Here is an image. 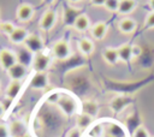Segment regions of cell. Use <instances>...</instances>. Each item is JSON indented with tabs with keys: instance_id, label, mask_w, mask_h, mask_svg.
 I'll return each instance as SVG.
<instances>
[{
	"instance_id": "cell-1",
	"label": "cell",
	"mask_w": 154,
	"mask_h": 137,
	"mask_svg": "<svg viewBox=\"0 0 154 137\" xmlns=\"http://www.w3.org/2000/svg\"><path fill=\"white\" fill-rule=\"evenodd\" d=\"M52 54L58 60H66L71 56V47L66 40H58L52 48Z\"/></svg>"
},
{
	"instance_id": "cell-2",
	"label": "cell",
	"mask_w": 154,
	"mask_h": 137,
	"mask_svg": "<svg viewBox=\"0 0 154 137\" xmlns=\"http://www.w3.org/2000/svg\"><path fill=\"white\" fill-rule=\"evenodd\" d=\"M24 46L28 52H30L32 55H35L37 53L43 52L45 42L41 38V36H38L37 34H30L28 36V38L24 41Z\"/></svg>"
},
{
	"instance_id": "cell-3",
	"label": "cell",
	"mask_w": 154,
	"mask_h": 137,
	"mask_svg": "<svg viewBox=\"0 0 154 137\" xmlns=\"http://www.w3.org/2000/svg\"><path fill=\"white\" fill-rule=\"evenodd\" d=\"M18 62V56L17 52L8 49V48H2L0 49V67L5 71L11 68L13 65Z\"/></svg>"
},
{
	"instance_id": "cell-4",
	"label": "cell",
	"mask_w": 154,
	"mask_h": 137,
	"mask_svg": "<svg viewBox=\"0 0 154 137\" xmlns=\"http://www.w3.org/2000/svg\"><path fill=\"white\" fill-rule=\"evenodd\" d=\"M55 23H57V12L53 10H47L38 20V28L42 31H49L54 28Z\"/></svg>"
},
{
	"instance_id": "cell-5",
	"label": "cell",
	"mask_w": 154,
	"mask_h": 137,
	"mask_svg": "<svg viewBox=\"0 0 154 137\" xmlns=\"http://www.w3.org/2000/svg\"><path fill=\"white\" fill-rule=\"evenodd\" d=\"M31 65H32V68L35 72H46L51 65V58L45 52L37 53L34 55Z\"/></svg>"
},
{
	"instance_id": "cell-6",
	"label": "cell",
	"mask_w": 154,
	"mask_h": 137,
	"mask_svg": "<svg viewBox=\"0 0 154 137\" xmlns=\"http://www.w3.org/2000/svg\"><path fill=\"white\" fill-rule=\"evenodd\" d=\"M57 105L59 106V108L66 114V115H73L76 113V109H77V105H76V101L67 96V95H60L59 96V100L57 102Z\"/></svg>"
},
{
	"instance_id": "cell-7",
	"label": "cell",
	"mask_w": 154,
	"mask_h": 137,
	"mask_svg": "<svg viewBox=\"0 0 154 137\" xmlns=\"http://www.w3.org/2000/svg\"><path fill=\"white\" fill-rule=\"evenodd\" d=\"M34 13H35L34 7L28 2H23L17 7L16 18L22 23H26L34 17Z\"/></svg>"
},
{
	"instance_id": "cell-8",
	"label": "cell",
	"mask_w": 154,
	"mask_h": 137,
	"mask_svg": "<svg viewBox=\"0 0 154 137\" xmlns=\"http://www.w3.org/2000/svg\"><path fill=\"white\" fill-rule=\"evenodd\" d=\"M48 75L46 72H35L30 79V87L35 90H42L48 85Z\"/></svg>"
},
{
	"instance_id": "cell-9",
	"label": "cell",
	"mask_w": 154,
	"mask_h": 137,
	"mask_svg": "<svg viewBox=\"0 0 154 137\" xmlns=\"http://www.w3.org/2000/svg\"><path fill=\"white\" fill-rule=\"evenodd\" d=\"M6 72L11 81H20L22 82L26 76V66L20 62H17L11 68H8Z\"/></svg>"
},
{
	"instance_id": "cell-10",
	"label": "cell",
	"mask_w": 154,
	"mask_h": 137,
	"mask_svg": "<svg viewBox=\"0 0 154 137\" xmlns=\"http://www.w3.org/2000/svg\"><path fill=\"white\" fill-rule=\"evenodd\" d=\"M136 26H137L136 20L130 17H124L118 22V30L125 35L132 34L136 30Z\"/></svg>"
},
{
	"instance_id": "cell-11",
	"label": "cell",
	"mask_w": 154,
	"mask_h": 137,
	"mask_svg": "<svg viewBox=\"0 0 154 137\" xmlns=\"http://www.w3.org/2000/svg\"><path fill=\"white\" fill-rule=\"evenodd\" d=\"M91 36L95 38V40H103L107 35V31H108V25L105 20H100V22H96L93 26H91Z\"/></svg>"
},
{
	"instance_id": "cell-12",
	"label": "cell",
	"mask_w": 154,
	"mask_h": 137,
	"mask_svg": "<svg viewBox=\"0 0 154 137\" xmlns=\"http://www.w3.org/2000/svg\"><path fill=\"white\" fill-rule=\"evenodd\" d=\"M29 35H30V32H29L25 28L16 26V29H14L13 32L8 36V38H10V41H11L13 44H20V43H24V41L28 38Z\"/></svg>"
},
{
	"instance_id": "cell-13",
	"label": "cell",
	"mask_w": 154,
	"mask_h": 137,
	"mask_svg": "<svg viewBox=\"0 0 154 137\" xmlns=\"http://www.w3.org/2000/svg\"><path fill=\"white\" fill-rule=\"evenodd\" d=\"M20 89H22V82H20V81H11V82L8 83L6 90H5V96H6V99L10 100V101L14 100V99L18 96Z\"/></svg>"
},
{
	"instance_id": "cell-14",
	"label": "cell",
	"mask_w": 154,
	"mask_h": 137,
	"mask_svg": "<svg viewBox=\"0 0 154 137\" xmlns=\"http://www.w3.org/2000/svg\"><path fill=\"white\" fill-rule=\"evenodd\" d=\"M77 47H78V50L83 55H91L94 53V49H95L94 42L90 38H87V37H83V38L78 40Z\"/></svg>"
},
{
	"instance_id": "cell-15",
	"label": "cell",
	"mask_w": 154,
	"mask_h": 137,
	"mask_svg": "<svg viewBox=\"0 0 154 137\" xmlns=\"http://www.w3.org/2000/svg\"><path fill=\"white\" fill-rule=\"evenodd\" d=\"M72 26H73L75 30L79 31V32H84V31H87L90 28V19H89V17L87 14L81 13L76 18V20H75V23H73Z\"/></svg>"
},
{
	"instance_id": "cell-16",
	"label": "cell",
	"mask_w": 154,
	"mask_h": 137,
	"mask_svg": "<svg viewBox=\"0 0 154 137\" xmlns=\"http://www.w3.org/2000/svg\"><path fill=\"white\" fill-rule=\"evenodd\" d=\"M102 58L103 60L108 64V65H116L119 61V56H118V50L117 48L113 47H107L103 49L102 52Z\"/></svg>"
},
{
	"instance_id": "cell-17",
	"label": "cell",
	"mask_w": 154,
	"mask_h": 137,
	"mask_svg": "<svg viewBox=\"0 0 154 137\" xmlns=\"http://www.w3.org/2000/svg\"><path fill=\"white\" fill-rule=\"evenodd\" d=\"M136 8V0H122L118 6L117 13L120 16H126L134 12Z\"/></svg>"
},
{
	"instance_id": "cell-18",
	"label": "cell",
	"mask_w": 154,
	"mask_h": 137,
	"mask_svg": "<svg viewBox=\"0 0 154 137\" xmlns=\"http://www.w3.org/2000/svg\"><path fill=\"white\" fill-rule=\"evenodd\" d=\"M118 50V56H119V61H123V62H129L131 61V59L134 58L132 56V49H131V44L129 43H125V44H122L117 48Z\"/></svg>"
},
{
	"instance_id": "cell-19",
	"label": "cell",
	"mask_w": 154,
	"mask_h": 137,
	"mask_svg": "<svg viewBox=\"0 0 154 137\" xmlns=\"http://www.w3.org/2000/svg\"><path fill=\"white\" fill-rule=\"evenodd\" d=\"M93 123V118L88 114H84V113H81L77 115V119H76V125L78 129L81 130H84L87 129L88 126H90Z\"/></svg>"
},
{
	"instance_id": "cell-20",
	"label": "cell",
	"mask_w": 154,
	"mask_h": 137,
	"mask_svg": "<svg viewBox=\"0 0 154 137\" xmlns=\"http://www.w3.org/2000/svg\"><path fill=\"white\" fill-rule=\"evenodd\" d=\"M97 112H99V107H97V103H96V102L89 100V101H85V102L83 103V112H82V113L88 114V115H90L91 118H94V117L97 114Z\"/></svg>"
},
{
	"instance_id": "cell-21",
	"label": "cell",
	"mask_w": 154,
	"mask_h": 137,
	"mask_svg": "<svg viewBox=\"0 0 154 137\" xmlns=\"http://www.w3.org/2000/svg\"><path fill=\"white\" fill-rule=\"evenodd\" d=\"M81 13L76 10V8H66L65 10V13H64V20H65V24H70V25H73L76 18L79 16Z\"/></svg>"
},
{
	"instance_id": "cell-22",
	"label": "cell",
	"mask_w": 154,
	"mask_h": 137,
	"mask_svg": "<svg viewBox=\"0 0 154 137\" xmlns=\"http://www.w3.org/2000/svg\"><path fill=\"white\" fill-rule=\"evenodd\" d=\"M14 29H16V25H14L12 22H10V20L1 22V26H0V32H1V34L10 36V35L13 32Z\"/></svg>"
},
{
	"instance_id": "cell-23",
	"label": "cell",
	"mask_w": 154,
	"mask_h": 137,
	"mask_svg": "<svg viewBox=\"0 0 154 137\" xmlns=\"http://www.w3.org/2000/svg\"><path fill=\"white\" fill-rule=\"evenodd\" d=\"M132 137H150V135H149L148 130H147L144 126L140 125V126H137V127L134 130Z\"/></svg>"
},
{
	"instance_id": "cell-24",
	"label": "cell",
	"mask_w": 154,
	"mask_h": 137,
	"mask_svg": "<svg viewBox=\"0 0 154 137\" xmlns=\"http://www.w3.org/2000/svg\"><path fill=\"white\" fill-rule=\"evenodd\" d=\"M118 6H119V1L118 0H106L103 7L109 12H117L118 11Z\"/></svg>"
},
{
	"instance_id": "cell-25",
	"label": "cell",
	"mask_w": 154,
	"mask_h": 137,
	"mask_svg": "<svg viewBox=\"0 0 154 137\" xmlns=\"http://www.w3.org/2000/svg\"><path fill=\"white\" fill-rule=\"evenodd\" d=\"M144 25L148 29H154V11H150L144 18Z\"/></svg>"
},
{
	"instance_id": "cell-26",
	"label": "cell",
	"mask_w": 154,
	"mask_h": 137,
	"mask_svg": "<svg viewBox=\"0 0 154 137\" xmlns=\"http://www.w3.org/2000/svg\"><path fill=\"white\" fill-rule=\"evenodd\" d=\"M11 131L6 124H0V137H10Z\"/></svg>"
},
{
	"instance_id": "cell-27",
	"label": "cell",
	"mask_w": 154,
	"mask_h": 137,
	"mask_svg": "<svg viewBox=\"0 0 154 137\" xmlns=\"http://www.w3.org/2000/svg\"><path fill=\"white\" fill-rule=\"evenodd\" d=\"M81 135H82V130L76 126V127H73V129H71L69 131L67 137H81Z\"/></svg>"
},
{
	"instance_id": "cell-28",
	"label": "cell",
	"mask_w": 154,
	"mask_h": 137,
	"mask_svg": "<svg viewBox=\"0 0 154 137\" xmlns=\"http://www.w3.org/2000/svg\"><path fill=\"white\" fill-rule=\"evenodd\" d=\"M131 49H132V56L137 58L142 54V48L138 44H131Z\"/></svg>"
},
{
	"instance_id": "cell-29",
	"label": "cell",
	"mask_w": 154,
	"mask_h": 137,
	"mask_svg": "<svg viewBox=\"0 0 154 137\" xmlns=\"http://www.w3.org/2000/svg\"><path fill=\"white\" fill-rule=\"evenodd\" d=\"M90 2L95 7H101V6H105L106 0H90Z\"/></svg>"
},
{
	"instance_id": "cell-30",
	"label": "cell",
	"mask_w": 154,
	"mask_h": 137,
	"mask_svg": "<svg viewBox=\"0 0 154 137\" xmlns=\"http://www.w3.org/2000/svg\"><path fill=\"white\" fill-rule=\"evenodd\" d=\"M5 109H6V108H5V106H4V105L0 102V118L4 115V113H5Z\"/></svg>"
},
{
	"instance_id": "cell-31",
	"label": "cell",
	"mask_w": 154,
	"mask_h": 137,
	"mask_svg": "<svg viewBox=\"0 0 154 137\" xmlns=\"http://www.w3.org/2000/svg\"><path fill=\"white\" fill-rule=\"evenodd\" d=\"M148 5L152 8V11H154V0H148Z\"/></svg>"
},
{
	"instance_id": "cell-32",
	"label": "cell",
	"mask_w": 154,
	"mask_h": 137,
	"mask_svg": "<svg viewBox=\"0 0 154 137\" xmlns=\"http://www.w3.org/2000/svg\"><path fill=\"white\" fill-rule=\"evenodd\" d=\"M42 2H45V4H47V5H49V4H52L54 0H41Z\"/></svg>"
},
{
	"instance_id": "cell-33",
	"label": "cell",
	"mask_w": 154,
	"mask_h": 137,
	"mask_svg": "<svg viewBox=\"0 0 154 137\" xmlns=\"http://www.w3.org/2000/svg\"><path fill=\"white\" fill-rule=\"evenodd\" d=\"M67 1H70V2H78V1H81V0H67Z\"/></svg>"
},
{
	"instance_id": "cell-34",
	"label": "cell",
	"mask_w": 154,
	"mask_h": 137,
	"mask_svg": "<svg viewBox=\"0 0 154 137\" xmlns=\"http://www.w3.org/2000/svg\"><path fill=\"white\" fill-rule=\"evenodd\" d=\"M0 26H1V22H0Z\"/></svg>"
},
{
	"instance_id": "cell-35",
	"label": "cell",
	"mask_w": 154,
	"mask_h": 137,
	"mask_svg": "<svg viewBox=\"0 0 154 137\" xmlns=\"http://www.w3.org/2000/svg\"><path fill=\"white\" fill-rule=\"evenodd\" d=\"M118 1H119V2H120V1H122V0H118Z\"/></svg>"
},
{
	"instance_id": "cell-36",
	"label": "cell",
	"mask_w": 154,
	"mask_h": 137,
	"mask_svg": "<svg viewBox=\"0 0 154 137\" xmlns=\"http://www.w3.org/2000/svg\"><path fill=\"white\" fill-rule=\"evenodd\" d=\"M0 87H1V83H0Z\"/></svg>"
},
{
	"instance_id": "cell-37",
	"label": "cell",
	"mask_w": 154,
	"mask_h": 137,
	"mask_svg": "<svg viewBox=\"0 0 154 137\" xmlns=\"http://www.w3.org/2000/svg\"><path fill=\"white\" fill-rule=\"evenodd\" d=\"M150 137H152V136H150Z\"/></svg>"
}]
</instances>
